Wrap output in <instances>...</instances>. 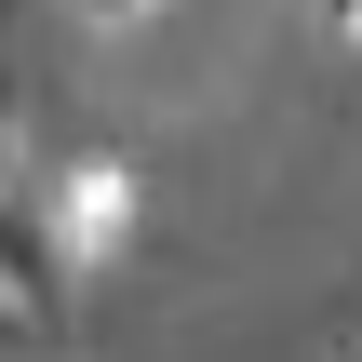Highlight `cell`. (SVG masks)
<instances>
[{"mask_svg": "<svg viewBox=\"0 0 362 362\" xmlns=\"http://www.w3.org/2000/svg\"><path fill=\"white\" fill-rule=\"evenodd\" d=\"M322 27H336V40H362V0H322Z\"/></svg>", "mask_w": 362, "mask_h": 362, "instance_id": "cell-3", "label": "cell"}, {"mask_svg": "<svg viewBox=\"0 0 362 362\" xmlns=\"http://www.w3.org/2000/svg\"><path fill=\"white\" fill-rule=\"evenodd\" d=\"M54 296H67V269H54V228H40V215H13V336H27Z\"/></svg>", "mask_w": 362, "mask_h": 362, "instance_id": "cell-1", "label": "cell"}, {"mask_svg": "<svg viewBox=\"0 0 362 362\" xmlns=\"http://www.w3.org/2000/svg\"><path fill=\"white\" fill-rule=\"evenodd\" d=\"M67 13H81V27H134L148 0H67Z\"/></svg>", "mask_w": 362, "mask_h": 362, "instance_id": "cell-2", "label": "cell"}]
</instances>
